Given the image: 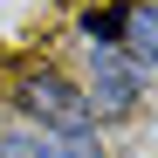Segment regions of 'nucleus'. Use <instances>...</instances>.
<instances>
[{
  "mask_svg": "<svg viewBox=\"0 0 158 158\" xmlns=\"http://www.w3.org/2000/svg\"><path fill=\"white\" fill-rule=\"evenodd\" d=\"M41 158H103L96 131H69V138H41Z\"/></svg>",
  "mask_w": 158,
  "mask_h": 158,
  "instance_id": "nucleus-4",
  "label": "nucleus"
},
{
  "mask_svg": "<svg viewBox=\"0 0 158 158\" xmlns=\"http://www.w3.org/2000/svg\"><path fill=\"white\" fill-rule=\"evenodd\" d=\"M131 103H138V62L124 48H89V110L124 117Z\"/></svg>",
  "mask_w": 158,
  "mask_h": 158,
  "instance_id": "nucleus-2",
  "label": "nucleus"
},
{
  "mask_svg": "<svg viewBox=\"0 0 158 158\" xmlns=\"http://www.w3.org/2000/svg\"><path fill=\"white\" fill-rule=\"evenodd\" d=\"M21 110H28V117H41L55 138H69V131H89V124H96L89 96L76 89L69 76H55V69H41V76H28V83H21Z\"/></svg>",
  "mask_w": 158,
  "mask_h": 158,
  "instance_id": "nucleus-1",
  "label": "nucleus"
},
{
  "mask_svg": "<svg viewBox=\"0 0 158 158\" xmlns=\"http://www.w3.org/2000/svg\"><path fill=\"white\" fill-rule=\"evenodd\" d=\"M124 55L138 69H158V7H124Z\"/></svg>",
  "mask_w": 158,
  "mask_h": 158,
  "instance_id": "nucleus-3",
  "label": "nucleus"
},
{
  "mask_svg": "<svg viewBox=\"0 0 158 158\" xmlns=\"http://www.w3.org/2000/svg\"><path fill=\"white\" fill-rule=\"evenodd\" d=\"M83 35H89L96 48H117V41H124V7H110V14L89 7V14H83Z\"/></svg>",
  "mask_w": 158,
  "mask_h": 158,
  "instance_id": "nucleus-5",
  "label": "nucleus"
},
{
  "mask_svg": "<svg viewBox=\"0 0 158 158\" xmlns=\"http://www.w3.org/2000/svg\"><path fill=\"white\" fill-rule=\"evenodd\" d=\"M0 158H41V138H0Z\"/></svg>",
  "mask_w": 158,
  "mask_h": 158,
  "instance_id": "nucleus-6",
  "label": "nucleus"
}]
</instances>
